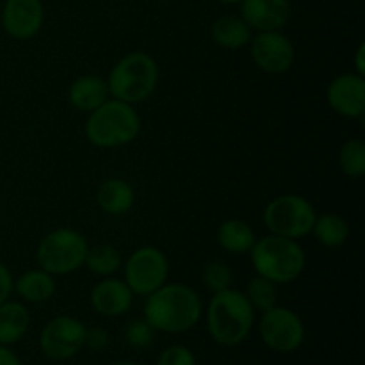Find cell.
<instances>
[{
  "instance_id": "8992f818",
  "label": "cell",
  "mask_w": 365,
  "mask_h": 365,
  "mask_svg": "<svg viewBox=\"0 0 365 365\" xmlns=\"http://www.w3.org/2000/svg\"><path fill=\"white\" fill-rule=\"evenodd\" d=\"M88 250V239L78 230L56 228L39 241L36 262L52 277H66L84 267Z\"/></svg>"
},
{
  "instance_id": "ba28073f",
  "label": "cell",
  "mask_w": 365,
  "mask_h": 365,
  "mask_svg": "<svg viewBox=\"0 0 365 365\" xmlns=\"http://www.w3.org/2000/svg\"><path fill=\"white\" fill-rule=\"evenodd\" d=\"M123 280L134 296H150L170 278V260L157 246H141L123 262Z\"/></svg>"
},
{
  "instance_id": "5bb4252c",
  "label": "cell",
  "mask_w": 365,
  "mask_h": 365,
  "mask_svg": "<svg viewBox=\"0 0 365 365\" xmlns=\"http://www.w3.org/2000/svg\"><path fill=\"white\" fill-rule=\"evenodd\" d=\"M241 18L255 32L282 31L292 14L291 0H242Z\"/></svg>"
},
{
  "instance_id": "83f0119b",
  "label": "cell",
  "mask_w": 365,
  "mask_h": 365,
  "mask_svg": "<svg viewBox=\"0 0 365 365\" xmlns=\"http://www.w3.org/2000/svg\"><path fill=\"white\" fill-rule=\"evenodd\" d=\"M157 365H196V356L185 346L175 344L160 351Z\"/></svg>"
},
{
  "instance_id": "d6986e66",
  "label": "cell",
  "mask_w": 365,
  "mask_h": 365,
  "mask_svg": "<svg viewBox=\"0 0 365 365\" xmlns=\"http://www.w3.org/2000/svg\"><path fill=\"white\" fill-rule=\"evenodd\" d=\"M253 31L248 27L241 14H223L210 25V38L220 48L241 50L248 46Z\"/></svg>"
},
{
  "instance_id": "5b68a950",
  "label": "cell",
  "mask_w": 365,
  "mask_h": 365,
  "mask_svg": "<svg viewBox=\"0 0 365 365\" xmlns=\"http://www.w3.org/2000/svg\"><path fill=\"white\" fill-rule=\"evenodd\" d=\"M107 81L110 98L138 106L152 98L159 84V64L150 53L128 52L110 68Z\"/></svg>"
},
{
  "instance_id": "7402d4cb",
  "label": "cell",
  "mask_w": 365,
  "mask_h": 365,
  "mask_svg": "<svg viewBox=\"0 0 365 365\" xmlns=\"http://www.w3.org/2000/svg\"><path fill=\"white\" fill-rule=\"evenodd\" d=\"M312 234L319 245L327 246V248H341L342 245L348 242L351 228H349V223L342 216L327 212L321 214V216L317 214L316 221H314Z\"/></svg>"
},
{
  "instance_id": "277c9868",
  "label": "cell",
  "mask_w": 365,
  "mask_h": 365,
  "mask_svg": "<svg viewBox=\"0 0 365 365\" xmlns=\"http://www.w3.org/2000/svg\"><path fill=\"white\" fill-rule=\"evenodd\" d=\"M255 274L267 278L277 285L296 282L307 266V255L296 239L269 234L257 239L250 250Z\"/></svg>"
},
{
  "instance_id": "30bf717a",
  "label": "cell",
  "mask_w": 365,
  "mask_h": 365,
  "mask_svg": "<svg viewBox=\"0 0 365 365\" xmlns=\"http://www.w3.org/2000/svg\"><path fill=\"white\" fill-rule=\"evenodd\" d=\"M86 330L88 327L77 317L57 316L43 327L39 334V348L50 360H70L84 349Z\"/></svg>"
},
{
  "instance_id": "9a60e30c",
  "label": "cell",
  "mask_w": 365,
  "mask_h": 365,
  "mask_svg": "<svg viewBox=\"0 0 365 365\" xmlns=\"http://www.w3.org/2000/svg\"><path fill=\"white\" fill-rule=\"evenodd\" d=\"M93 310L103 317H120L130 310L134 303V292L123 278L106 277L91 289L89 296Z\"/></svg>"
},
{
  "instance_id": "836d02e7",
  "label": "cell",
  "mask_w": 365,
  "mask_h": 365,
  "mask_svg": "<svg viewBox=\"0 0 365 365\" xmlns=\"http://www.w3.org/2000/svg\"><path fill=\"white\" fill-rule=\"evenodd\" d=\"M113 365H138V364H134V362H116Z\"/></svg>"
},
{
  "instance_id": "f546056e",
  "label": "cell",
  "mask_w": 365,
  "mask_h": 365,
  "mask_svg": "<svg viewBox=\"0 0 365 365\" xmlns=\"http://www.w3.org/2000/svg\"><path fill=\"white\" fill-rule=\"evenodd\" d=\"M13 284L14 278L11 274L9 267L4 262H0V305L11 298V294H13Z\"/></svg>"
},
{
  "instance_id": "d6a6232c",
  "label": "cell",
  "mask_w": 365,
  "mask_h": 365,
  "mask_svg": "<svg viewBox=\"0 0 365 365\" xmlns=\"http://www.w3.org/2000/svg\"><path fill=\"white\" fill-rule=\"evenodd\" d=\"M220 4H225V6H239L242 0H217Z\"/></svg>"
},
{
  "instance_id": "3957f363",
  "label": "cell",
  "mask_w": 365,
  "mask_h": 365,
  "mask_svg": "<svg viewBox=\"0 0 365 365\" xmlns=\"http://www.w3.org/2000/svg\"><path fill=\"white\" fill-rule=\"evenodd\" d=\"M86 139L95 148L114 150L134 143L141 134V118L130 103L109 98L88 114Z\"/></svg>"
},
{
  "instance_id": "52a82bcc",
  "label": "cell",
  "mask_w": 365,
  "mask_h": 365,
  "mask_svg": "<svg viewBox=\"0 0 365 365\" xmlns=\"http://www.w3.org/2000/svg\"><path fill=\"white\" fill-rule=\"evenodd\" d=\"M316 207L302 195H282L266 205L262 220L269 234L287 239H303L312 234Z\"/></svg>"
},
{
  "instance_id": "603a6c76",
  "label": "cell",
  "mask_w": 365,
  "mask_h": 365,
  "mask_svg": "<svg viewBox=\"0 0 365 365\" xmlns=\"http://www.w3.org/2000/svg\"><path fill=\"white\" fill-rule=\"evenodd\" d=\"M84 267H88L89 273L100 278L114 277L123 267V257L120 250L113 245L89 246Z\"/></svg>"
},
{
  "instance_id": "44dd1931",
  "label": "cell",
  "mask_w": 365,
  "mask_h": 365,
  "mask_svg": "<svg viewBox=\"0 0 365 365\" xmlns=\"http://www.w3.org/2000/svg\"><path fill=\"white\" fill-rule=\"evenodd\" d=\"M217 245L221 250L232 253V255H242L250 253L257 241L255 230L242 220H227L217 227L216 232Z\"/></svg>"
},
{
  "instance_id": "7c38bea8",
  "label": "cell",
  "mask_w": 365,
  "mask_h": 365,
  "mask_svg": "<svg viewBox=\"0 0 365 365\" xmlns=\"http://www.w3.org/2000/svg\"><path fill=\"white\" fill-rule=\"evenodd\" d=\"M0 24L9 38L27 41L41 31L45 24V6L41 0H6Z\"/></svg>"
},
{
  "instance_id": "7a4b0ae2",
  "label": "cell",
  "mask_w": 365,
  "mask_h": 365,
  "mask_svg": "<svg viewBox=\"0 0 365 365\" xmlns=\"http://www.w3.org/2000/svg\"><path fill=\"white\" fill-rule=\"evenodd\" d=\"M255 324V310L245 292L227 289L212 294L207 307V330L216 344L234 348L242 344Z\"/></svg>"
},
{
  "instance_id": "e0dca14e",
  "label": "cell",
  "mask_w": 365,
  "mask_h": 365,
  "mask_svg": "<svg viewBox=\"0 0 365 365\" xmlns=\"http://www.w3.org/2000/svg\"><path fill=\"white\" fill-rule=\"evenodd\" d=\"M96 205L109 216H123L135 205V189L120 177L106 178L96 189Z\"/></svg>"
},
{
  "instance_id": "4316f807",
  "label": "cell",
  "mask_w": 365,
  "mask_h": 365,
  "mask_svg": "<svg viewBox=\"0 0 365 365\" xmlns=\"http://www.w3.org/2000/svg\"><path fill=\"white\" fill-rule=\"evenodd\" d=\"M125 341L134 349H146L155 341V330L150 327V323L145 317L143 319H134L125 328Z\"/></svg>"
},
{
  "instance_id": "4fadbf2b",
  "label": "cell",
  "mask_w": 365,
  "mask_h": 365,
  "mask_svg": "<svg viewBox=\"0 0 365 365\" xmlns=\"http://www.w3.org/2000/svg\"><path fill=\"white\" fill-rule=\"evenodd\" d=\"M327 102L335 114L348 120L365 116V77L349 71L341 73L328 84Z\"/></svg>"
},
{
  "instance_id": "9c48e42d",
  "label": "cell",
  "mask_w": 365,
  "mask_h": 365,
  "mask_svg": "<svg viewBox=\"0 0 365 365\" xmlns=\"http://www.w3.org/2000/svg\"><path fill=\"white\" fill-rule=\"evenodd\" d=\"M259 334L264 344L273 351L292 353L305 341V324L294 310L277 305L262 312Z\"/></svg>"
},
{
  "instance_id": "ac0fdd59",
  "label": "cell",
  "mask_w": 365,
  "mask_h": 365,
  "mask_svg": "<svg viewBox=\"0 0 365 365\" xmlns=\"http://www.w3.org/2000/svg\"><path fill=\"white\" fill-rule=\"evenodd\" d=\"M13 292H16L18 298L24 303H32V305H41V303L50 302L57 292L56 277L46 273L41 267L25 271L24 274L14 280Z\"/></svg>"
},
{
  "instance_id": "6da1fadb",
  "label": "cell",
  "mask_w": 365,
  "mask_h": 365,
  "mask_svg": "<svg viewBox=\"0 0 365 365\" xmlns=\"http://www.w3.org/2000/svg\"><path fill=\"white\" fill-rule=\"evenodd\" d=\"M145 319L155 331L185 334L202 319L203 303L198 292L187 284H166L145 302Z\"/></svg>"
},
{
  "instance_id": "cb8c5ba5",
  "label": "cell",
  "mask_w": 365,
  "mask_h": 365,
  "mask_svg": "<svg viewBox=\"0 0 365 365\" xmlns=\"http://www.w3.org/2000/svg\"><path fill=\"white\" fill-rule=\"evenodd\" d=\"M245 294L255 312L262 314L278 305V285L259 274L248 282Z\"/></svg>"
},
{
  "instance_id": "2e32d148",
  "label": "cell",
  "mask_w": 365,
  "mask_h": 365,
  "mask_svg": "<svg viewBox=\"0 0 365 365\" xmlns=\"http://www.w3.org/2000/svg\"><path fill=\"white\" fill-rule=\"evenodd\" d=\"M109 98L107 81L100 75H81L68 88V102L78 113H93Z\"/></svg>"
},
{
  "instance_id": "ffe728a7",
  "label": "cell",
  "mask_w": 365,
  "mask_h": 365,
  "mask_svg": "<svg viewBox=\"0 0 365 365\" xmlns=\"http://www.w3.org/2000/svg\"><path fill=\"white\" fill-rule=\"evenodd\" d=\"M31 327V314L24 302L7 299L0 305V346L20 342Z\"/></svg>"
},
{
  "instance_id": "484cf974",
  "label": "cell",
  "mask_w": 365,
  "mask_h": 365,
  "mask_svg": "<svg viewBox=\"0 0 365 365\" xmlns=\"http://www.w3.org/2000/svg\"><path fill=\"white\" fill-rule=\"evenodd\" d=\"M202 280L203 285L212 294H216V292L227 291V289L232 287L234 273H232V267L227 262H223V260H212V262H209L203 267Z\"/></svg>"
},
{
  "instance_id": "4dcf8cb0",
  "label": "cell",
  "mask_w": 365,
  "mask_h": 365,
  "mask_svg": "<svg viewBox=\"0 0 365 365\" xmlns=\"http://www.w3.org/2000/svg\"><path fill=\"white\" fill-rule=\"evenodd\" d=\"M0 365H21V362L9 346H0Z\"/></svg>"
},
{
  "instance_id": "1f68e13d",
  "label": "cell",
  "mask_w": 365,
  "mask_h": 365,
  "mask_svg": "<svg viewBox=\"0 0 365 365\" xmlns=\"http://www.w3.org/2000/svg\"><path fill=\"white\" fill-rule=\"evenodd\" d=\"M353 66H355V73L365 77V45L360 43L359 48L355 52V59H353Z\"/></svg>"
},
{
  "instance_id": "d4e9b609",
  "label": "cell",
  "mask_w": 365,
  "mask_h": 365,
  "mask_svg": "<svg viewBox=\"0 0 365 365\" xmlns=\"http://www.w3.org/2000/svg\"><path fill=\"white\" fill-rule=\"evenodd\" d=\"M339 168L349 178L365 175V143L360 138L348 139L339 150Z\"/></svg>"
},
{
  "instance_id": "e575fe53",
  "label": "cell",
  "mask_w": 365,
  "mask_h": 365,
  "mask_svg": "<svg viewBox=\"0 0 365 365\" xmlns=\"http://www.w3.org/2000/svg\"><path fill=\"white\" fill-rule=\"evenodd\" d=\"M116 2H127V0H116Z\"/></svg>"
},
{
  "instance_id": "f1b7e54d",
  "label": "cell",
  "mask_w": 365,
  "mask_h": 365,
  "mask_svg": "<svg viewBox=\"0 0 365 365\" xmlns=\"http://www.w3.org/2000/svg\"><path fill=\"white\" fill-rule=\"evenodd\" d=\"M109 331L102 327H93L86 330V344L84 348L93 349V351H102L109 344Z\"/></svg>"
},
{
  "instance_id": "8fae6325",
  "label": "cell",
  "mask_w": 365,
  "mask_h": 365,
  "mask_svg": "<svg viewBox=\"0 0 365 365\" xmlns=\"http://www.w3.org/2000/svg\"><path fill=\"white\" fill-rule=\"evenodd\" d=\"M250 57L259 70L269 75L287 73L296 61L294 43L282 31L257 32L248 43Z\"/></svg>"
}]
</instances>
